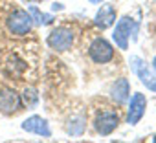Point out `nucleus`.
I'll return each mask as SVG.
<instances>
[{
  "instance_id": "f257e3e1",
  "label": "nucleus",
  "mask_w": 156,
  "mask_h": 143,
  "mask_svg": "<svg viewBox=\"0 0 156 143\" xmlns=\"http://www.w3.org/2000/svg\"><path fill=\"white\" fill-rule=\"evenodd\" d=\"M33 28V17L24 9H15L8 19V30L15 37H26Z\"/></svg>"
},
{
  "instance_id": "f03ea898",
  "label": "nucleus",
  "mask_w": 156,
  "mask_h": 143,
  "mask_svg": "<svg viewBox=\"0 0 156 143\" xmlns=\"http://www.w3.org/2000/svg\"><path fill=\"white\" fill-rule=\"evenodd\" d=\"M88 55L94 62H99V64H105V62H110L114 59V48L112 44L103 39V37H98L92 40L90 48H88Z\"/></svg>"
},
{
  "instance_id": "7ed1b4c3",
  "label": "nucleus",
  "mask_w": 156,
  "mask_h": 143,
  "mask_svg": "<svg viewBox=\"0 0 156 143\" xmlns=\"http://www.w3.org/2000/svg\"><path fill=\"white\" fill-rule=\"evenodd\" d=\"M72 42H73V33L66 26H59L48 35V46L55 51H66L72 46Z\"/></svg>"
},
{
  "instance_id": "20e7f679",
  "label": "nucleus",
  "mask_w": 156,
  "mask_h": 143,
  "mask_svg": "<svg viewBox=\"0 0 156 143\" xmlns=\"http://www.w3.org/2000/svg\"><path fill=\"white\" fill-rule=\"evenodd\" d=\"M130 66H132V70H134V74L140 77V81H141L149 90L156 92V75L147 68L145 61H141L140 57L134 55V57H130Z\"/></svg>"
},
{
  "instance_id": "39448f33",
  "label": "nucleus",
  "mask_w": 156,
  "mask_h": 143,
  "mask_svg": "<svg viewBox=\"0 0 156 143\" xmlns=\"http://www.w3.org/2000/svg\"><path fill=\"white\" fill-rule=\"evenodd\" d=\"M130 33H132V19L129 17H123L118 24H116V30H114V42L121 48V50H127L129 48V39H130Z\"/></svg>"
},
{
  "instance_id": "423d86ee",
  "label": "nucleus",
  "mask_w": 156,
  "mask_h": 143,
  "mask_svg": "<svg viewBox=\"0 0 156 143\" xmlns=\"http://www.w3.org/2000/svg\"><path fill=\"white\" fill-rule=\"evenodd\" d=\"M145 108H147V99L143 94H134L132 99H130V105H129V116H127V123L129 125H136L143 114H145Z\"/></svg>"
},
{
  "instance_id": "0eeeda50",
  "label": "nucleus",
  "mask_w": 156,
  "mask_h": 143,
  "mask_svg": "<svg viewBox=\"0 0 156 143\" xmlns=\"http://www.w3.org/2000/svg\"><path fill=\"white\" fill-rule=\"evenodd\" d=\"M119 125V116L116 112H103L101 116H98L96 119V130L101 136H108L112 134Z\"/></svg>"
},
{
  "instance_id": "6e6552de",
  "label": "nucleus",
  "mask_w": 156,
  "mask_h": 143,
  "mask_svg": "<svg viewBox=\"0 0 156 143\" xmlns=\"http://www.w3.org/2000/svg\"><path fill=\"white\" fill-rule=\"evenodd\" d=\"M22 101L20 96L13 90H2L0 92V112L2 114H15L20 108Z\"/></svg>"
},
{
  "instance_id": "1a4fd4ad",
  "label": "nucleus",
  "mask_w": 156,
  "mask_h": 143,
  "mask_svg": "<svg viewBox=\"0 0 156 143\" xmlns=\"http://www.w3.org/2000/svg\"><path fill=\"white\" fill-rule=\"evenodd\" d=\"M114 22H116V9H114L110 4H103L101 9L98 11L96 19H94V24H96L98 28H101V30H107V28H110Z\"/></svg>"
},
{
  "instance_id": "9d476101",
  "label": "nucleus",
  "mask_w": 156,
  "mask_h": 143,
  "mask_svg": "<svg viewBox=\"0 0 156 143\" xmlns=\"http://www.w3.org/2000/svg\"><path fill=\"white\" fill-rule=\"evenodd\" d=\"M22 128L24 130H28V132H35V134H39V136H50V128H48V123H46V119H42V117H39V116H31L30 119H26L24 123H22Z\"/></svg>"
},
{
  "instance_id": "9b49d317",
  "label": "nucleus",
  "mask_w": 156,
  "mask_h": 143,
  "mask_svg": "<svg viewBox=\"0 0 156 143\" xmlns=\"http://www.w3.org/2000/svg\"><path fill=\"white\" fill-rule=\"evenodd\" d=\"M129 92H130V86H129V81L127 79H118L114 85H112V99L118 103V105H123L129 97Z\"/></svg>"
},
{
  "instance_id": "f8f14e48",
  "label": "nucleus",
  "mask_w": 156,
  "mask_h": 143,
  "mask_svg": "<svg viewBox=\"0 0 156 143\" xmlns=\"http://www.w3.org/2000/svg\"><path fill=\"white\" fill-rule=\"evenodd\" d=\"M4 70H6V74H8V75L19 77V75H22V74H24V70H26V64H24L22 61H19L17 57H13V61H8V62H6Z\"/></svg>"
},
{
  "instance_id": "ddd939ff",
  "label": "nucleus",
  "mask_w": 156,
  "mask_h": 143,
  "mask_svg": "<svg viewBox=\"0 0 156 143\" xmlns=\"http://www.w3.org/2000/svg\"><path fill=\"white\" fill-rule=\"evenodd\" d=\"M20 101H22L26 106H35L37 101H39V94H37V90H35L33 86H26L24 92L20 94Z\"/></svg>"
},
{
  "instance_id": "4468645a",
  "label": "nucleus",
  "mask_w": 156,
  "mask_h": 143,
  "mask_svg": "<svg viewBox=\"0 0 156 143\" xmlns=\"http://www.w3.org/2000/svg\"><path fill=\"white\" fill-rule=\"evenodd\" d=\"M152 66H154V72H156V57H154V61H152Z\"/></svg>"
},
{
  "instance_id": "2eb2a0df",
  "label": "nucleus",
  "mask_w": 156,
  "mask_h": 143,
  "mask_svg": "<svg viewBox=\"0 0 156 143\" xmlns=\"http://www.w3.org/2000/svg\"><path fill=\"white\" fill-rule=\"evenodd\" d=\"M90 2H101V0H90Z\"/></svg>"
},
{
  "instance_id": "dca6fc26",
  "label": "nucleus",
  "mask_w": 156,
  "mask_h": 143,
  "mask_svg": "<svg viewBox=\"0 0 156 143\" xmlns=\"http://www.w3.org/2000/svg\"><path fill=\"white\" fill-rule=\"evenodd\" d=\"M154 141H156V136H154Z\"/></svg>"
}]
</instances>
